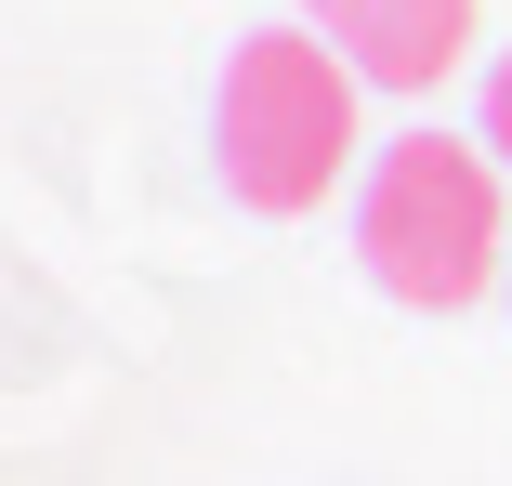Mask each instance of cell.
<instances>
[{
  "label": "cell",
  "mask_w": 512,
  "mask_h": 486,
  "mask_svg": "<svg viewBox=\"0 0 512 486\" xmlns=\"http://www.w3.org/2000/svg\"><path fill=\"white\" fill-rule=\"evenodd\" d=\"M355 250L394 303L460 316L512 276V211H499V158L460 132H394L368 158V198H355Z\"/></svg>",
  "instance_id": "1"
},
{
  "label": "cell",
  "mask_w": 512,
  "mask_h": 486,
  "mask_svg": "<svg viewBox=\"0 0 512 486\" xmlns=\"http://www.w3.org/2000/svg\"><path fill=\"white\" fill-rule=\"evenodd\" d=\"M211 145H224L237 211H263V224L316 211L329 184L355 171V66H342L316 27H250V40L224 53Z\"/></svg>",
  "instance_id": "2"
},
{
  "label": "cell",
  "mask_w": 512,
  "mask_h": 486,
  "mask_svg": "<svg viewBox=\"0 0 512 486\" xmlns=\"http://www.w3.org/2000/svg\"><path fill=\"white\" fill-rule=\"evenodd\" d=\"M302 14L368 92H434L473 53V0H302Z\"/></svg>",
  "instance_id": "3"
},
{
  "label": "cell",
  "mask_w": 512,
  "mask_h": 486,
  "mask_svg": "<svg viewBox=\"0 0 512 486\" xmlns=\"http://www.w3.org/2000/svg\"><path fill=\"white\" fill-rule=\"evenodd\" d=\"M486 158H512V53L486 66Z\"/></svg>",
  "instance_id": "4"
}]
</instances>
